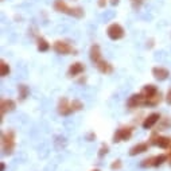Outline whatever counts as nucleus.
<instances>
[{
  "mask_svg": "<svg viewBox=\"0 0 171 171\" xmlns=\"http://www.w3.org/2000/svg\"><path fill=\"white\" fill-rule=\"evenodd\" d=\"M54 10L61 12V13H66V15L74 16V18H77V19H81V18L85 15L84 8H81V7H69L64 0H55V2H54Z\"/></svg>",
  "mask_w": 171,
  "mask_h": 171,
  "instance_id": "obj_1",
  "label": "nucleus"
},
{
  "mask_svg": "<svg viewBox=\"0 0 171 171\" xmlns=\"http://www.w3.org/2000/svg\"><path fill=\"white\" fill-rule=\"evenodd\" d=\"M2 148L6 155H12L15 150V133L13 131H7L2 135Z\"/></svg>",
  "mask_w": 171,
  "mask_h": 171,
  "instance_id": "obj_2",
  "label": "nucleus"
},
{
  "mask_svg": "<svg viewBox=\"0 0 171 171\" xmlns=\"http://www.w3.org/2000/svg\"><path fill=\"white\" fill-rule=\"evenodd\" d=\"M53 49L57 54H61V55H69V54L75 55V53H77V50L70 43L65 42V40H57V42H54Z\"/></svg>",
  "mask_w": 171,
  "mask_h": 171,
  "instance_id": "obj_3",
  "label": "nucleus"
},
{
  "mask_svg": "<svg viewBox=\"0 0 171 171\" xmlns=\"http://www.w3.org/2000/svg\"><path fill=\"white\" fill-rule=\"evenodd\" d=\"M106 35H108V38L112 39V40H120L121 38H124L125 31H124V28H123V27H121L120 24L112 23V24L108 26Z\"/></svg>",
  "mask_w": 171,
  "mask_h": 171,
  "instance_id": "obj_4",
  "label": "nucleus"
},
{
  "mask_svg": "<svg viewBox=\"0 0 171 171\" xmlns=\"http://www.w3.org/2000/svg\"><path fill=\"white\" fill-rule=\"evenodd\" d=\"M133 129L131 127H123L119 128L113 135V143H120V142H127L132 137Z\"/></svg>",
  "mask_w": 171,
  "mask_h": 171,
  "instance_id": "obj_5",
  "label": "nucleus"
},
{
  "mask_svg": "<svg viewBox=\"0 0 171 171\" xmlns=\"http://www.w3.org/2000/svg\"><path fill=\"white\" fill-rule=\"evenodd\" d=\"M151 144H155L159 148L167 150V148L171 147V139L167 136H152L151 137Z\"/></svg>",
  "mask_w": 171,
  "mask_h": 171,
  "instance_id": "obj_6",
  "label": "nucleus"
},
{
  "mask_svg": "<svg viewBox=\"0 0 171 171\" xmlns=\"http://www.w3.org/2000/svg\"><path fill=\"white\" fill-rule=\"evenodd\" d=\"M58 112H60L62 116H69V115L73 113V111H71V104L66 97H62L61 100L58 101Z\"/></svg>",
  "mask_w": 171,
  "mask_h": 171,
  "instance_id": "obj_7",
  "label": "nucleus"
},
{
  "mask_svg": "<svg viewBox=\"0 0 171 171\" xmlns=\"http://www.w3.org/2000/svg\"><path fill=\"white\" fill-rule=\"evenodd\" d=\"M144 104V96H143L142 93H135L132 94L131 97L128 98L127 101V106L133 109V108H137L139 105H143Z\"/></svg>",
  "mask_w": 171,
  "mask_h": 171,
  "instance_id": "obj_8",
  "label": "nucleus"
},
{
  "mask_svg": "<svg viewBox=\"0 0 171 171\" xmlns=\"http://www.w3.org/2000/svg\"><path fill=\"white\" fill-rule=\"evenodd\" d=\"M15 108H16V102L13 100H11V98H3L2 104H0V112H2V116L8 113V112L15 111Z\"/></svg>",
  "mask_w": 171,
  "mask_h": 171,
  "instance_id": "obj_9",
  "label": "nucleus"
},
{
  "mask_svg": "<svg viewBox=\"0 0 171 171\" xmlns=\"http://www.w3.org/2000/svg\"><path fill=\"white\" fill-rule=\"evenodd\" d=\"M91 61L93 62V65H97L98 62L102 61V55H101V49L98 44H93L91 47V53H89Z\"/></svg>",
  "mask_w": 171,
  "mask_h": 171,
  "instance_id": "obj_10",
  "label": "nucleus"
},
{
  "mask_svg": "<svg viewBox=\"0 0 171 171\" xmlns=\"http://www.w3.org/2000/svg\"><path fill=\"white\" fill-rule=\"evenodd\" d=\"M159 119H160V115L159 113H151V115H148L147 117L144 119V121H143L142 127L144 128V129H151L159 121Z\"/></svg>",
  "mask_w": 171,
  "mask_h": 171,
  "instance_id": "obj_11",
  "label": "nucleus"
},
{
  "mask_svg": "<svg viewBox=\"0 0 171 171\" xmlns=\"http://www.w3.org/2000/svg\"><path fill=\"white\" fill-rule=\"evenodd\" d=\"M152 75L158 80V81H164L170 77V71L166 69V67H160V66H156L152 69Z\"/></svg>",
  "mask_w": 171,
  "mask_h": 171,
  "instance_id": "obj_12",
  "label": "nucleus"
},
{
  "mask_svg": "<svg viewBox=\"0 0 171 171\" xmlns=\"http://www.w3.org/2000/svg\"><path fill=\"white\" fill-rule=\"evenodd\" d=\"M85 70V66L84 64H81V62H74V64H71L69 70H67V75L69 77H77L80 75L81 73H84Z\"/></svg>",
  "mask_w": 171,
  "mask_h": 171,
  "instance_id": "obj_13",
  "label": "nucleus"
},
{
  "mask_svg": "<svg viewBox=\"0 0 171 171\" xmlns=\"http://www.w3.org/2000/svg\"><path fill=\"white\" fill-rule=\"evenodd\" d=\"M148 147H150L148 143H137L136 146H133L131 150H129V155H131V156H136L139 154H143V152L148 151Z\"/></svg>",
  "mask_w": 171,
  "mask_h": 171,
  "instance_id": "obj_14",
  "label": "nucleus"
},
{
  "mask_svg": "<svg viewBox=\"0 0 171 171\" xmlns=\"http://www.w3.org/2000/svg\"><path fill=\"white\" fill-rule=\"evenodd\" d=\"M159 92H158V89H156L155 85H146L144 88H143V91H142V94L144 96V100H147V98H151V97H154L156 96Z\"/></svg>",
  "mask_w": 171,
  "mask_h": 171,
  "instance_id": "obj_15",
  "label": "nucleus"
},
{
  "mask_svg": "<svg viewBox=\"0 0 171 171\" xmlns=\"http://www.w3.org/2000/svg\"><path fill=\"white\" fill-rule=\"evenodd\" d=\"M96 67L98 69V71L102 74H111V73H113V66H112L109 62H106L102 60L101 62H98V64L96 65Z\"/></svg>",
  "mask_w": 171,
  "mask_h": 171,
  "instance_id": "obj_16",
  "label": "nucleus"
},
{
  "mask_svg": "<svg viewBox=\"0 0 171 171\" xmlns=\"http://www.w3.org/2000/svg\"><path fill=\"white\" fill-rule=\"evenodd\" d=\"M37 47H38V51L40 53H46L49 51V49H50V44H49V42L44 38L42 37H39L37 39Z\"/></svg>",
  "mask_w": 171,
  "mask_h": 171,
  "instance_id": "obj_17",
  "label": "nucleus"
},
{
  "mask_svg": "<svg viewBox=\"0 0 171 171\" xmlns=\"http://www.w3.org/2000/svg\"><path fill=\"white\" fill-rule=\"evenodd\" d=\"M18 93H19V100L20 101H24L27 97H28V94H30V89L26 86V85H19L18 86Z\"/></svg>",
  "mask_w": 171,
  "mask_h": 171,
  "instance_id": "obj_18",
  "label": "nucleus"
},
{
  "mask_svg": "<svg viewBox=\"0 0 171 171\" xmlns=\"http://www.w3.org/2000/svg\"><path fill=\"white\" fill-rule=\"evenodd\" d=\"M162 100V97H160V94L158 93L156 96L154 97H151V98H147V100H144V104L143 105H146V106H155V105H158L159 102Z\"/></svg>",
  "mask_w": 171,
  "mask_h": 171,
  "instance_id": "obj_19",
  "label": "nucleus"
},
{
  "mask_svg": "<svg viewBox=\"0 0 171 171\" xmlns=\"http://www.w3.org/2000/svg\"><path fill=\"white\" fill-rule=\"evenodd\" d=\"M167 159H168V155H166V154H160L158 156H154V167H159L164 162H167Z\"/></svg>",
  "mask_w": 171,
  "mask_h": 171,
  "instance_id": "obj_20",
  "label": "nucleus"
},
{
  "mask_svg": "<svg viewBox=\"0 0 171 171\" xmlns=\"http://www.w3.org/2000/svg\"><path fill=\"white\" fill-rule=\"evenodd\" d=\"M10 66H8V64L6 61H3L0 62V74H2V77H7L8 74H10Z\"/></svg>",
  "mask_w": 171,
  "mask_h": 171,
  "instance_id": "obj_21",
  "label": "nucleus"
},
{
  "mask_svg": "<svg viewBox=\"0 0 171 171\" xmlns=\"http://www.w3.org/2000/svg\"><path fill=\"white\" fill-rule=\"evenodd\" d=\"M70 104H71V111H73V113H74V112L81 111V109L84 108V104H82V102H81L80 100H73V101L70 102Z\"/></svg>",
  "mask_w": 171,
  "mask_h": 171,
  "instance_id": "obj_22",
  "label": "nucleus"
},
{
  "mask_svg": "<svg viewBox=\"0 0 171 171\" xmlns=\"http://www.w3.org/2000/svg\"><path fill=\"white\" fill-rule=\"evenodd\" d=\"M108 152H109V146L105 144V143H102L101 147H100V150H98V156H100V158H104Z\"/></svg>",
  "mask_w": 171,
  "mask_h": 171,
  "instance_id": "obj_23",
  "label": "nucleus"
},
{
  "mask_svg": "<svg viewBox=\"0 0 171 171\" xmlns=\"http://www.w3.org/2000/svg\"><path fill=\"white\" fill-rule=\"evenodd\" d=\"M121 167H123V163H121L120 159L113 160V162H112V164H111V170H113V171H117V170H120Z\"/></svg>",
  "mask_w": 171,
  "mask_h": 171,
  "instance_id": "obj_24",
  "label": "nucleus"
},
{
  "mask_svg": "<svg viewBox=\"0 0 171 171\" xmlns=\"http://www.w3.org/2000/svg\"><path fill=\"white\" fill-rule=\"evenodd\" d=\"M142 3H143V0H131V4L133 7V10H136V11L142 7Z\"/></svg>",
  "mask_w": 171,
  "mask_h": 171,
  "instance_id": "obj_25",
  "label": "nucleus"
},
{
  "mask_svg": "<svg viewBox=\"0 0 171 171\" xmlns=\"http://www.w3.org/2000/svg\"><path fill=\"white\" fill-rule=\"evenodd\" d=\"M86 139H88V140H89V142H92V140H94V139H96V133H94V132H91V133H89V135H88V136H86Z\"/></svg>",
  "mask_w": 171,
  "mask_h": 171,
  "instance_id": "obj_26",
  "label": "nucleus"
},
{
  "mask_svg": "<svg viewBox=\"0 0 171 171\" xmlns=\"http://www.w3.org/2000/svg\"><path fill=\"white\" fill-rule=\"evenodd\" d=\"M166 101H167V104L171 105V89L167 92V94H166Z\"/></svg>",
  "mask_w": 171,
  "mask_h": 171,
  "instance_id": "obj_27",
  "label": "nucleus"
},
{
  "mask_svg": "<svg viewBox=\"0 0 171 171\" xmlns=\"http://www.w3.org/2000/svg\"><path fill=\"white\" fill-rule=\"evenodd\" d=\"M105 4H106V0H98V7L104 8V7H105Z\"/></svg>",
  "mask_w": 171,
  "mask_h": 171,
  "instance_id": "obj_28",
  "label": "nucleus"
},
{
  "mask_svg": "<svg viewBox=\"0 0 171 171\" xmlns=\"http://www.w3.org/2000/svg\"><path fill=\"white\" fill-rule=\"evenodd\" d=\"M119 3H120V0H111V4H112V6H117Z\"/></svg>",
  "mask_w": 171,
  "mask_h": 171,
  "instance_id": "obj_29",
  "label": "nucleus"
},
{
  "mask_svg": "<svg viewBox=\"0 0 171 171\" xmlns=\"http://www.w3.org/2000/svg\"><path fill=\"white\" fill-rule=\"evenodd\" d=\"M4 170H6V164L2 162V163H0V171H4Z\"/></svg>",
  "mask_w": 171,
  "mask_h": 171,
  "instance_id": "obj_30",
  "label": "nucleus"
},
{
  "mask_svg": "<svg viewBox=\"0 0 171 171\" xmlns=\"http://www.w3.org/2000/svg\"><path fill=\"white\" fill-rule=\"evenodd\" d=\"M168 159H170V162H171V148H170V154H168Z\"/></svg>",
  "mask_w": 171,
  "mask_h": 171,
  "instance_id": "obj_31",
  "label": "nucleus"
},
{
  "mask_svg": "<svg viewBox=\"0 0 171 171\" xmlns=\"http://www.w3.org/2000/svg\"><path fill=\"white\" fill-rule=\"evenodd\" d=\"M92 171H100V170H98V168H94V170H92Z\"/></svg>",
  "mask_w": 171,
  "mask_h": 171,
  "instance_id": "obj_32",
  "label": "nucleus"
}]
</instances>
